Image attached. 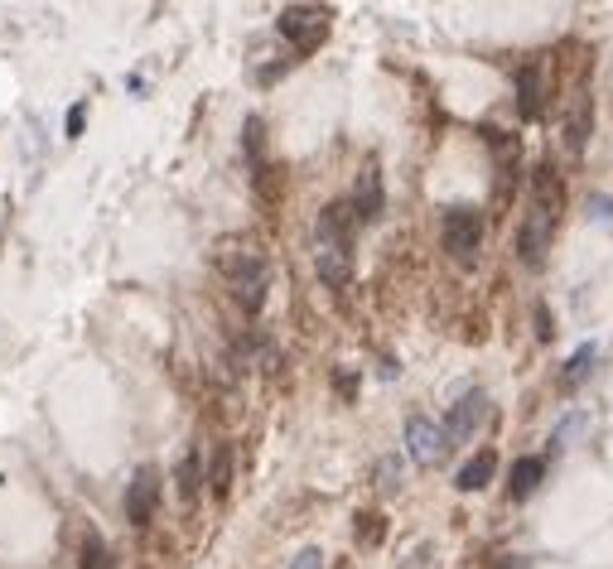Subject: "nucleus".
I'll list each match as a JSON object with an SVG mask.
<instances>
[{
  "instance_id": "f257e3e1",
  "label": "nucleus",
  "mask_w": 613,
  "mask_h": 569,
  "mask_svg": "<svg viewBox=\"0 0 613 569\" xmlns=\"http://www.w3.org/2000/svg\"><path fill=\"white\" fill-rule=\"evenodd\" d=\"M560 222V179L551 169H536V198H531V213L522 222V237H517V251L527 266H541L546 251H551V237H556Z\"/></svg>"
},
{
  "instance_id": "f03ea898",
  "label": "nucleus",
  "mask_w": 613,
  "mask_h": 569,
  "mask_svg": "<svg viewBox=\"0 0 613 569\" xmlns=\"http://www.w3.org/2000/svg\"><path fill=\"white\" fill-rule=\"evenodd\" d=\"M218 266H223V275L232 280V295L242 299V309H261L266 304V285H271V271H266V261L256 256V251H237V246H223L218 251Z\"/></svg>"
},
{
  "instance_id": "7ed1b4c3",
  "label": "nucleus",
  "mask_w": 613,
  "mask_h": 569,
  "mask_svg": "<svg viewBox=\"0 0 613 569\" xmlns=\"http://www.w3.org/2000/svg\"><path fill=\"white\" fill-rule=\"evenodd\" d=\"M483 246V213L478 208H449L445 213V251L454 261H474Z\"/></svg>"
},
{
  "instance_id": "20e7f679",
  "label": "nucleus",
  "mask_w": 613,
  "mask_h": 569,
  "mask_svg": "<svg viewBox=\"0 0 613 569\" xmlns=\"http://www.w3.org/2000/svg\"><path fill=\"white\" fill-rule=\"evenodd\" d=\"M276 29L300 49V54H309V49H319V39L329 34V10H309V5H290V10H280Z\"/></svg>"
},
{
  "instance_id": "39448f33",
  "label": "nucleus",
  "mask_w": 613,
  "mask_h": 569,
  "mask_svg": "<svg viewBox=\"0 0 613 569\" xmlns=\"http://www.w3.org/2000/svg\"><path fill=\"white\" fill-rule=\"evenodd\" d=\"M406 449H411V459H416L420 468H435L449 449L445 425H435V420H425V415H411V420H406Z\"/></svg>"
},
{
  "instance_id": "423d86ee",
  "label": "nucleus",
  "mask_w": 613,
  "mask_h": 569,
  "mask_svg": "<svg viewBox=\"0 0 613 569\" xmlns=\"http://www.w3.org/2000/svg\"><path fill=\"white\" fill-rule=\"evenodd\" d=\"M155 507H160V473L145 463V468H136V478L126 483V521L131 526H150Z\"/></svg>"
},
{
  "instance_id": "0eeeda50",
  "label": "nucleus",
  "mask_w": 613,
  "mask_h": 569,
  "mask_svg": "<svg viewBox=\"0 0 613 569\" xmlns=\"http://www.w3.org/2000/svg\"><path fill=\"white\" fill-rule=\"evenodd\" d=\"M488 420V396L483 391H469V396H459L454 406H449V420H445V434L449 444H464V439H474V430Z\"/></svg>"
},
{
  "instance_id": "6e6552de",
  "label": "nucleus",
  "mask_w": 613,
  "mask_h": 569,
  "mask_svg": "<svg viewBox=\"0 0 613 569\" xmlns=\"http://www.w3.org/2000/svg\"><path fill=\"white\" fill-rule=\"evenodd\" d=\"M353 217H358V222H377V217H382V174H377V164H367L363 174H358Z\"/></svg>"
},
{
  "instance_id": "1a4fd4ad",
  "label": "nucleus",
  "mask_w": 613,
  "mask_h": 569,
  "mask_svg": "<svg viewBox=\"0 0 613 569\" xmlns=\"http://www.w3.org/2000/svg\"><path fill=\"white\" fill-rule=\"evenodd\" d=\"M589 131H594V102L580 92V97L570 102V116H565V150L580 155V150L589 145Z\"/></svg>"
},
{
  "instance_id": "9d476101",
  "label": "nucleus",
  "mask_w": 613,
  "mask_h": 569,
  "mask_svg": "<svg viewBox=\"0 0 613 569\" xmlns=\"http://www.w3.org/2000/svg\"><path fill=\"white\" fill-rule=\"evenodd\" d=\"M517 107H522L527 121H536L546 111V78H541V68H522L517 73Z\"/></svg>"
},
{
  "instance_id": "9b49d317",
  "label": "nucleus",
  "mask_w": 613,
  "mask_h": 569,
  "mask_svg": "<svg viewBox=\"0 0 613 569\" xmlns=\"http://www.w3.org/2000/svg\"><path fill=\"white\" fill-rule=\"evenodd\" d=\"M314 271H319V280L324 285H348V246H314Z\"/></svg>"
},
{
  "instance_id": "f8f14e48",
  "label": "nucleus",
  "mask_w": 613,
  "mask_h": 569,
  "mask_svg": "<svg viewBox=\"0 0 613 569\" xmlns=\"http://www.w3.org/2000/svg\"><path fill=\"white\" fill-rule=\"evenodd\" d=\"M493 468H498V454H493V449H483V454H474V459L459 468V478H454V483H459L464 492H478V488H488V483H493Z\"/></svg>"
},
{
  "instance_id": "ddd939ff",
  "label": "nucleus",
  "mask_w": 613,
  "mask_h": 569,
  "mask_svg": "<svg viewBox=\"0 0 613 569\" xmlns=\"http://www.w3.org/2000/svg\"><path fill=\"white\" fill-rule=\"evenodd\" d=\"M541 473H546V463L541 459H517L512 463V497H517V502H527L531 492H536V483H541Z\"/></svg>"
},
{
  "instance_id": "4468645a",
  "label": "nucleus",
  "mask_w": 613,
  "mask_h": 569,
  "mask_svg": "<svg viewBox=\"0 0 613 569\" xmlns=\"http://www.w3.org/2000/svg\"><path fill=\"white\" fill-rule=\"evenodd\" d=\"M83 560H78V569H112V550L102 545V536L97 531H87L83 536V550H78Z\"/></svg>"
},
{
  "instance_id": "2eb2a0df",
  "label": "nucleus",
  "mask_w": 613,
  "mask_h": 569,
  "mask_svg": "<svg viewBox=\"0 0 613 569\" xmlns=\"http://www.w3.org/2000/svg\"><path fill=\"white\" fill-rule=\"evenodd\" d=\"M589 367H594V343H585L580 353L565 362V386H580V381L589 377Z\"/></svg>"
},
{
  "instance_id": "dca6fc26",
  "label": "nucleus",
  "mask_w": 613,
  "mask_h": 569,
  "mask_svg": "<svg viewBox=\"0 0 613 569\" xmlns=\"http://www.w3.org/2000/svg\"><path fill=\"white\" fill-rule=\"evenodd\" d=\"M179 492H184L189 502L198 497V449H189V454H184V468H179Z\"/></svg>"
},
{
  "instance_id": "f3484780",
  "label": "nucleus",
  "mask_w": 613,
  "mask_h": 569,
  "mask_svg": "<svg viewBox=\"0 0 613 569\" xmlns=\"http://www.w3.org/2000/svg\"><path fill=\"white\" fill-rule=\"evenodd\" d=\"M227 473H232V449H218V459H213V492L218 497L227 492Z\"/></svg>"
},
{
  "instance_id": "a211bd4d",
  "label": "nucleus",
  "mask_w": 613,
  "mask_h": 569,
  "mask_svg": "<svg viewBox=\"0 0 613 569\" xmlns=\"http://www.w3.org/2000/svg\"><path fill=\"white\" fill-rule=\"evenodd\" d=\"M580 430H585V415L575 410V415H565V420H560V430H556V439H551V444H556V449H565V439H575Z\"/></svg>"
},
{
  "instance_id": "6ab92c4d",
  "label": "nucleus",
  "mask_w": 613,
  "mask_h": 569,
  "mask_svg": "<svg viewBox=\"0 0 613 569\" xmlns=\"http://www.w3.org/2000/svg\"><path fill=\"white\" fill-rule=\"evenodd\" d=\"M377 478H382V488H401V463H396V459H382V463H377Z\"/></svg>"
},
{
  "instance_id": "aec40b11",
  "label": "nucleus",
  "mask_w": 613,
  "mask_h": 569,
  "mask_svg": "<svg viewBox=\"0 0 613 569\" xmlns=\"http://www.w3.org/2000/svg\"><path fill=\"white\" fill-rule=\"evenodd\" d=\"M290 569H324V555H319V550L309 545V550H300V555L290 560Z\"/></svg>"
},
{
  "instance_id": "412c9836",
  "label": "nucleus",
  "mask_w": 613,
  "mask_h": 569,
  "mask_svg": "<svg viewBox=\"0 0 613 569\" xmlns=\"http://www.w3.org/2000/svg\"><path fill=\"white\" fill-rule=\"evenodd\" d=\"M589 208H594V217H599V222H609V227H613V198H589Z\"/></svg>"
},
{
  "instance_id": "4be33fe9",
  "label": "nucleus",
  "mask_w": 613,
  "mask_h": 569,
  "mask_svg": "<svg viewBox=\"0 0 613 569\" xmlns=\"http://www.w3.org/2000/svg\"><path fill=\"white\" fill-rule=\"evenodd\" d=\"M363 521V541H382V516H358Z\"/></svg>"
},
{
  "instance_id": "5701e85b",
  "label": "nucleus",
  "mask_w": 613,
  "mask_h": 569,
  "mask_svg": "<svg viewBox=\"0 0 613 569\" xmlns=\"http://www.w3.org/2000/svg\"><path fill=\"white\" fill-rule=\"evenodd\" d=\"M83 116H87V107H83V102H78V107L68 111V136H78V131H83Z\"/></svg>"
},
{
  "instance_id": "b1692460",
  "label": "nucleus",
  "mask_w": 613,
  "mask_h": 569,
  "mask_svg": "<svg viewBox=\"0 0 613 569\" xmlns=\"http://www.w3.org/2000/svg\"><path fill=\"white\" fill-rule=\"evenodd\" d=\"M536 333H541V338H551V333H556V328H551V314H546V309H536Z\"/></svg>"
}]
</instances>
